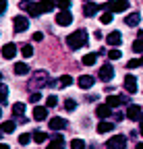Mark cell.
<instances>
[{"label":"cell","instance_id":"1","mask_svg":"<svg viewBox=\"0 0 143 149\" xmlns=\"http://www.w3.org/2000/svg\"><path fill=\"white\" fill-rule=\"evenodd\" d=\"M66 46H68L70 50H79V48L87 46V31H85V29H79V31H75V33H70V35L66 37Z\"/></svg>","mask_w":143,"mask_h":149},{"label":"cell","instance_id":"2","mask_svg":"<svg viewBox=\"0 0 143 149\" xmlns=\"http://www.w3.org/2000/svg\"><path fill=\"white\" fill-rule=\"evenodd\" d=\"M104 8H108L110 13H122V10L129 8V2L127 0H110V2H106Z\"/></svg>","mask_w":143,"mask_h":149},{"label":"cell","instance_id":"3","mask_svg":"<svg viewBox=\"0 0 143 149\" xmlns=\"http://www.w3.org/2000/svg\"><path fill=\"white\" fill-rule=\"evenodd\" d=\"M25 13H29L31 17H38V15H42L44 10H42V4H38V2H27V0H25V2H21L19 4Z\"/></svg>","mask_w":143,"mask_h":149},{"label":"cell","instance_id":"4","mask_svg":"<svg viewBox=\"0 0 143 149\" xmlns=\"http://www.w3.org/2000/svg\"><path fill=\"white\" fill-rule=\"evenodd\" d=\"M106 147H108V149H127V137H124V135H116V137H112L108 143H106Z\"/></svg>","mask_w":143,"mask_h":149},{"label":"cell","instance_id":"5","mask_svg":"<svg viewBox=\"0 0 143 149\" xmlns=\"http://www.w3.org/2000/svg\"><path fill=\"white\" fill-rule=\"evenodd\" d=\"M100 81H104V83H108L112 77H114V68H112V64H104L102 68H100Z\"/></svg>","mask_w":143,"mask_h":149},{"label":"cell","instance_id":"6","mask_svg":"<svg viewBox=\"0 0 143 149\" xmlns=\"http://www.w3.org/2000/svg\"><path fill=\"white\" fill-rule=\"evenodd\" d=\"M13 25H15V31H17V33H23V31L29 27V19H25V17H15V19H13Z\"/></svg>","mask_w":143,"mask_h":149},{"label":"cell","instance_id":"7","mask_svg":"<svg viewBox=\"0 0 143 149\" xmlns=\"http://www.w3.org/2000/svg\"><path fill=\"white\" fill-rule=\"evenodd\" d=\"M70 21H73V15H70L68 10H60V13L56 15V25L66 27V25H70Z\"/></svg>","mask_w":143,"mask_h":149},{"label":"cell","instance_id":"8","mask_svg":"<svg viewBox=\"0 0 143 149\" xmlns=\"http://www.w3.org/2000/svg\"><path fill=\"white\" fill-rule=\"evenodd\" d=\"M127 118L129 120H141L143 118V110L139 106H129L127 108Z\"/></svg>","mask_w":143,"mask_h":149},{"label":"cell","instance_id":"9","mask_svg":"<svg viewBox=\"0 0 143 149\" xmlns=\"http://www.w3.org/2000/svg\"><path fill=\"white\" fill-rule=\"evenodd\" d=\"M66 120L64 118H60V116H54V118H50V128L52 130H64L66 128Z\"/></svg>","mask_w":143,"mask_h":149},{"label":"cell","instance_id":"10","mask_svg":"<svg viewBox=\"0 0 143 149\" xmlns=\"http://www.w3.org/2000/svg\"><path fill=\"white\" fill-rule=\"evenodd\" d=\"M110 114H112V108H110L108 104H102V106H98V108H96V116H98V118H102V120H106Z\"/></svg>","mask_w":143,"mask_h":149},{"label":"cell","instance_id":"11","mask_svg":"<svg viewBox=\"0 0 143 149\" xmlns=\"http://www.w3.org/2000/svg\"><path fill=\"white\" fill-rule=\"evenodd\" d=\"M93 83H96L93 74H81V77H79V87H81V89H89Z\"/></svg>","mask_w":143,"mask_h":149},{"label":"cell","instance_id":"12","mask_svg":"<svg viewBox=\"0 0 143 149\" xmlns=\"http://www.w3.org/2000/svg\"><path fill=\"white\" fill-rule=\"evenodd\" d=\"M106 40H108V44H110V46H114V48H116V46H120V44H122V35H120V31H110Z\"/></svg>","mask_w":143,"mask_h":149},{"label":"cell","instance_id":"13","mask_svg":"<svg viewBox=\"0 0 143 149\" xmlns=\"http://www.w3.org/2000/svg\"><path fill=\"white\" fill-rule=\"evenodd\" d=\"M124 87H127L129 93H137V81H135L133 74H127V77H124Z\"/></svg>","mask_w":143,"mask_h":149},{"label":"cell","instance_id":"14","mask_svg":"<svg viewBox=\"0 0 143 149\" xmlns=\"http://www.w3.org/2000/svg\"><path fill=\"white\" fill-rule=\"evenodd\" d=\"M139 21H141V15H139V13H131V15L124 17V25H129V27L139 25Z\"/></svg>","mask_w":143,"mask_h":149},{"label":"cell","instance_id":"15","mask_svg":"<svg viewBox=\"0 0 143 149\" xmlns=\"http://www.w3.org/2000/svg\"><path fill=\"white\" fill-rule=\"evenodd\" d=\"M2 56H4V58H15V56H17V46L15 44L2 46Z\"/></svg>","mask_w":143,"mask_h":149},{"label":"cell","instance_id":"16","mask_svg":"<svg viewBox=\"0 0 143 149\" xmlns=\"http://www.w3.org/2000/svg\"><path fill=\"white\" fill-rule=\"evenodd\" d=\"M46 149H64V139L58 135V137H54L50 141V145H46Z\"/></svg>","mask_w":143,"mask_h":149},{"label":"cell","instance_id":"17","mask_svg":"<svg viewBox=\"0 0 143 149\" xmlns=\"http://www.w3.org/2000/svg\"><path fill=\"white\" fill-rule=\"evenodd\" d=\"M100 8H102V6H98V4H93V2H87L85 8H83V15H85V17H93Z\"/></svg>","mask_w":143,"mask_h":149},{"label":"cell","instance_id":"18","mask_svg":"<svg viewBox=\"0 0 143 149\" xmlns=\"http://www.w3.org/2000/svg\"><path fill=\"white\" fill-rule=\"evenodd\" d=\"M96 60H98V52H89V54H85V56H83V64H85V66L96 64Z\"/></svg>","mask_w":143,"mask_h":149},{"label":"cell","instance_id":"19","mask_svg":"<svg viewBox=\"0 0 143 149\" xmlns=\"http://www.w3.org/2000/svg\"><path fill=\"white\" fill-rule=\"evenodd\" d=\"M48 116V108H33V118L35 120H46Z\"/></svg>","mask_w":143,"mask_h":149},{"label":"cell","instance_id":"20","mask_svg":"<svg viewBox=\"0 0 143 149\" xmlns=\"http://www.w3.org/2000/svg\"><path fill=\"white\" fill-rule=\"evenodd\" d=\"M112 126H114L112 122H108V120H102V122L98 124V133H102V135H104V133H110V130H112Z\"/></svg>","mask_w":143,"mask_h":149},{"label":"cell","instance_id":"21","mask_svg":"<svg viewBox=\"0 0 143 149\" xmlns=\"http://www.w3.org/2000/svg\"><path fill=\"white\" fill-rule=\"evenodd\" d=\"M122 102H124V100H122V97H116V95H108V100H106V104H108L110 108H118Z\"/></svg>","mask_w":143,"mask_h":149},{"label":"cell","instance_id":"22","mask_svg":"<svg viewBox=\"0 0 143 149\" xmlns=\"http://www.w3.org/2000/svg\"><path fill=\"white\" fill-rule=\"evenodd\" d=\"M15 72H17V74H29V66H27L25 62H17V64H15Z\"/></svg>","mask_w":143,"mask_h":149},{"label":"cell","instance_id":"23","mask_svg":"<svg viewBox=\"0 0 143 149\" xmlns=\"http://www.w3.org/2000/svg\"><path fill=\"white\" fill-rule=\"evenodd\" d=\"M23 112H25V106H23L21 102L13 104V114H17V116H23Z\"/></svg>","mask_w":143,"mask_h":149},{"label":"cell","instance_id":"24","mask_svg":"<svg viewBox=\"0 0 143 149\" xmlns=\"http://www.w3.org/2000/svg\"><path fill=\"white\" fill-rule=\"evenodd\" d=\"M15 126H17V124H15L13 120H8V122H4L2 126H0V130H2V133H13V130H15Z\"/></svg>","mask_w":143,"mask_h":149},{"label":"cell","instance_id":"25","mask_svg":"<svg viewBox=\"0 0 143 149\" xmlns=\"http://www.w3.org/2000/svg\"><path fill=\"white\" fill-rule=\"evenodd\" d=\"M8 100V87L6 85H0V104H4Z\"/></svg>","mask_w":143,"mask_h":149},{"label":"cell","instance_id":"26","mask_svg":"<svg viewBox=\"0 0 143 149\" xmlns=\"http://www.w3.org/2000/svg\"><path fill=\"white\" fill-rule=\"evenodd\" d=\"M70 149H85V141L83 139H73L70 141Z\"/></svg>","mask_w":143,"mask_h":149},{"label":"cell","instance_id":"27","mask_svg":"<svg viewBox=\"0 0 143 149\" xmlns=\"http://www.w3.org/2000/svg\"><path fill=\"white\" fill-rule=\"evenodd\" d=\"M48 137H46V133H42V130H35V133H33V141L35 143H44Z\"/></svg>","mask_w":143,"mask_h":149},{"label":"cell","instance_id":"28","mask_svg":"<svg viewBox=\"0 0 143 149\" xmlns=\"http://www.w3.org/2000/svg\"><path fill=\"white\" fill-rule=\"evenodd\" d=\"M108 58L118 60V58H122V54H120V50H116V48H114V50H110V52H108Z\"/></svg>","mask_w":143,"mask_h":149},{"label":"cell","instance_id":"29","mask_svg":"<svg viewBox=\"0 0 143 149\" xmlns=\"http://www.w3.org/2000/svg\"><path fill=\"white\" fill-rule=\"evenodd\" d=\"M133 52H137V54H143V40H137V42L133 44Z\"/></svg>","mask_w":143,"mask_h":149},{"label":"cell","instance_id":"30","mask_svg":"<svg viewBox=\"0 0 143 149\" xmlns=\"http://www.w3.org/2000/svg\"><path fill=\"white\" fill-rule=\"evenodd\" d=\"M40 100H42V93H40V91H33L31 95H29V102H31V104H38Z\"/></svg>","mask_w":143,"mask_h":149},{"label":"cell","instance_id":"31","mask_svg":"<svg viewBox=\"0 0 143 149\" xmlns=\"http://www.w3.org/2000/svg\"><path fill=\"white\" fill-rule=\"evenodd\" d=\"M21 52H23L25 58H31V56H33V48H31L29 44H27V46H23V50H21Z\"/></svg>","mask_w":143,"mask_h":149},{"label":"cell","instance_id":"32","mask_svg":"<svg viewBox=\"0 0 143 149\" xmlns=\"http://www.w3.org/2000/svg\"><path fill=\"white\" fill-rule=\"evenodd\" d=\"M31 139H33V135H27V133H23V135L19 137V143H21V145H27Z\"/></svg>","mask_w":143,"mask_h":149},{"label":"cell","instance_id":"33","mask_svg":"<svg viewBox=\"0 0 143 149\" xmlns=\"http://www.w3.org/2000/svg\"><path fill=\"white\" fill-rule=\"evenodd\" d=\"M56 104H58V97H56V95H50V97L46 100V106H48V108H54Z\"/></svg>","mask_w":143,"mask_h":149},{"label":"cell","instance_id":"34","mask_svg":"<svg viewBox=\"0 0 143 149\" xmlns=\"http://www.w3.org/2000/svg\"><path fill=\"white\" fill-rule=\"evenodd\" d=\"M40 4H42V10H44V13H50V10H54V4H50L48 0H44V2H40Z\"/></svg>","mask_w":143,"mask_h":149},{"label":"cell","instance_id":"35","mask_svg":"<svg viewBox=\"0 0 143 149\" xmlns=\"http://www.w3.org/2000/svg\"><path fill=\"white\" fill-rule=\"evenodd\" d=\"M70 83H73V77H68V74H64V77L60 79V85H62V87H68Z\"/></svg>","mask_w":143,"mask_h":149},{"label":"cell","instance_id":"36","mask_svg":"<svg viewBox=\"0 0 143 149\" xmlns=\"http://www.w3.org/2000/svg\"><path fill=\"white\" fill-rule=\"evenodd\" d=\"M100 19H102V23H106V25H108V23L112 21V13H110V10H108V13H104Z\"/></svg>","mask_w":143,"mask_h":149},{"label":"cell","instance_id":"37","mask_svg":"<svg viewBox=\"0 0 143 149\" xmlns=\"http://www.w3.org/2000/svg\"><path fill=\"white\" fill-rule=\"evenodd\" d=\"M64 108H66V110H68V112H73V110H75V108H77V104H75V102H73V100H66V102H64Z\"/></svg>","mask_w":143,"mask_h":149},{"label":"cell","instance_id":"38","mask_svg":"<svg viewBox=\"0 0 143 149\" xmlns=\"http://www.w3.org/2000/svg\"><path fill=\"white\" fill-rule=\"evenodd\" d=\"M56 6H58V8H60V10H66V8H68V6H70V2H68V0H60V2H58V4H56Z\"/></svg>","mask_w":143,"mask_h":149},{"label":"cell","instance_id":"39","mask_svg":"<svg viewBox=\"0 0 143 149\" xmlns=\"http://www.w3.org/2000/svg\"><path fill=\"white\" fill-rule=\"evenodd\" d=\"M137 66H141L139 58H135V60H129V64H127V68H137Z\"/></svg>","mask_w":143,"mask_h":149},{"label":"cell","instance_id":"40","mask_svg":"<svg viewBox=\"0 0 143 149\" xmlns=\"http://www.w3.org/2000/svg\"><path fill=\"white\" fill-rule=\"evenodd\" d=\"M42 40H44V35H42L40 31H35V33H33V42H42Z\"/></svg>","mask_w":143,"mask_h":149},{"label":"cell","instance_id":"41","mask_svg":"<svg viewBox=\"0 0 143 149\" xmlns=\"http://www.w3.org/2000/svg\"><path fill=\"white\" fill-rule=\"evenodd\" d=\"M6 10V0H0V15Z\"/></svg>","mask_w":143,"mask_h":149},{"label":"cell","instance_id":"42","mask_svg":"<svg viewBox=\"0 0 143 149\" xmlns=\"http://www.w3.org/2000/svg\"><path fill=\"white\" fill-rule=\"evenodd\" d=\"M0 149H10V147H8L6 143H0Z\"/></svg>","mask_w":143,"mask_h":149},{"label":"cell","instance_id":"43","mask_svg":"<svg viewBox=\"0 0 143 149\" xmlns=\"http://www.w3.org/2000/svg\"><path fill=\"white\" fill-rule=\"evenodd\" d=\"M48 2H50V4H58V2H60V0H48Z\"/></svg>","mask_w":143,"mask_h":149},{"label":"cell","instance_id":"44","mask_svg":"<svg viewBox=\"0 0 143 149\" xmlns=\"http://www.w3.org/2000/svg\"><path fill=\"white\" fill-rule=\"evenodd\" d=\"M139 122H141V126H139V130H141V135H143V118H141Z\"/></svg>","mask_w":143,"mask_h":149},{"label":"cell","instance_id":"45","mask_svg":"<svg viewBox=\"0 0 143 149\" xmlns=\"http://www.w3.org/2000/svg\"><path fill=\"white\" fill-rule=\"evenodd\" d=\"M139 40H143V29H141V31H139Z\"/></svg>","mask_w":143,"mask_h":149},{"label":"cell","instance_id":"46","mask_svg":"<svg viewBox=\"0 0 143 149\" xmlns=\"http://www.w3.org/2000/svg\"><path fill=\"white\" fill-rule=\"evenodd\" d=\"M137 149H143V143H139V145H137Z\"/></svg>","mask_w":143,"mask_h":149},{"label":"cell","instance_id":"47","mask_svg":"<svg viewBox=\"0 0 143 149\" xmlns=\"http://www.w3.org/2000/svg\"><path fill=\"white\" fill-rule=\"evenodd\" d=\"M139 62H141V66H143V56H141V58H139Z\"/></svg>","mask_w":143,"mask_h":149},{"label":"cell","instance_id":"48","mask_svg":"<svg viewBox=\"0 0 143 149\" xmlns=\"http://www.w3.org/2000/svg\"><path fill=\"white\" fill-rule=\"evenodd\" d=\"M0 118H2V110H0Z\"/></svg>","mask_w":143,"mask_h":149},{"label":"cell","instance_id":"49","mask_svg":"<svg viewBox=\"0 0 143 149\" xmlns=\"http://www.w3.org/2000/svg\"><path fill=\"white\" fill-rule=\"evenodd\" d=\"M0 79H2V72H0Z\"/></svg>","mask_w":143,"mask_h":149},{"label":"cell","instance_id":"50","mask_svg":"<svg viewBox=\"0 0 143 149\" xmlns=\"http://www.w3.org/2000/svg\"><path fill=\"white\" fill-rule=\"evenodd\" d=\"M0 135H2V130H0Z\"/></svg>","mask_w":143,"mask_h":149}]
</instances>
